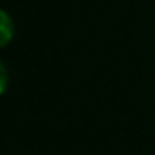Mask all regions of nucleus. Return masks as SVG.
Instances as JSON below:
<instances>
[{
  "label": "nucleus",
  "mask_w": 155,
  "mask_h": 155,
  "mask_svg": "<svg viewBox=\"0 0 155 155\" xmlns=\"http://www.w3.org/2000/svg\"><path fill=\"white\" fill-rule=\"evenodd\" d=\"M13 35H15L13 18H11L4 9H0V48L8 46V44L13 40Z\"/></svg>",
  "instance_id": "obj_1"
},
{
  "label": "nucleus",
  "mask_w": 155,
  "mask_h": 155,
  "mask_svg": "<svg viewBox=\"0 0 155 155\" xmlns=\"http://www.w3.org/2000/svg\"><path fill=\"white\" fill-rule=\"evenodd\" d=\"M8 82H9V75H8V69L4 66V62L0 60V95H2L8 88Z\"/></svg>",
  "instance_id": "obj_2"
}]
</instances>
